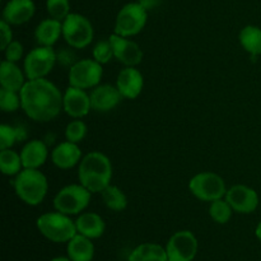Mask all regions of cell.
I'll list each match as a JSON object with an SVG mask.
<instances>
[{"instance_id":"cell-3","label":"cell","mask_w":261,"mask_h":261,"mask_svg":"<svg viewBox=\"0 0 261 261\" xmlns=\"http://www.w3.org/2000/svg\"><path fill=\"white\" fill-rule=\"evenodd\" d=\"M13 186L20 201L30 206L40 205L47 196V177L42 171L36 168H23L15 176Z\"/></svg>"},{"instance_id":"cell-2","label":"cell","mask_w":261,"mask_h":261,"mask_svg":"<svg viewBox=\"0 0 261 261\" xmlns=\"http://www.w3.org/2000/svg\"><path fill=\"white\" fill-rule=\"evenodd\" d=\"M78 180L92 194H101L112 181V163L105 153L93 150L78 165Z\"/></svg>"},{"instance_id":"cell-27","label":"cell","mask_w":261,"mask_h":261,"mask_svg":"<svg viewBox=\"0 0 261 261\" xmlns=\"http://www.w3.org/2000/svg\"><path fill=\"white\" fill-rule=\"evenodd\" d=\"M28 138L27 130L22 125H0V149H8L12 148L15 143L24 142Z\"/></svg>"},{"instance_id":"cell-4","label":"cell","mask_w":261,"mask_h":261,"mask_svg":"<svg viewBox=\"0 0 261 261\" xmlns=\"http://www.w3.org/2000/svg\"><path fill=\"white\" fill-rule=\"evenodd\" d=\"M36 227L46 240L55 244H68L78 233L75 221L58 211L41 214L36 221Z\"/></svg>"},{"instance_id":"cell-28","label":"cell","mask_w":261,"mask_h":261,"mask_svg":"<svg viewBox=\"0 0 261 261\" xmlns=\"http://www.w3.org/2000/svg\"><path fill=\"white\" fill-rule=\"evenodd\" d=\"M0 170L5 176H17L23 170L20 153L13 150L12 148L0 149Z\"/></svg>"},{"instance_id":"cell-13","label":"cell","mask_w":261,"mask_h":261,"mask_svg":"<svg viewBox=\"0 0 261 261\" xmlns=\"http://www.w3.org/2000/svg\"><path fill=\"white\" fill-rule=\"evenodd\" d=\"M91 94L86 89L69 86L63 93V111L71 119H83L91 112Z\"/></svg>"},{"instance_id":"cell-7","label":"cell","mask_w":261,"mask_h":261,"mask_svg":"<svg viewBox=\"0 0 261 261\" xmlns=\"http://www.w3.org/2000/svg\"><path fill=\"white\" fill-rule=\"evenodd\" d=\"M94 28L91 20L79 13H70L63 20V38L68 46L79 50L86 48L93 41Z\"/></svg>"},{"instance_id":"cell-29","label":"cell","mask_w":261,"mask_h":261,"mask_svg":"<svg viewBox=\"0 0 261 261\" xmlns=\"http://www.w3.org/2000/svg\"><path fill=\"white\" fill-rule=\"evenodd\" d=\"M232 214H233V209L226 200V198L217 199V200L209 203V216L216 223H228L232 218Z\"/></svg>"},{"instance_id":"cell-35","label":"cell","mask_w":261,"mask_h":261,"mask_svg":"<svg viewBox=\"0 0 261 261\" xmlns=\"http://www.w3.org/2000/svg\"><path fill=\"white\" fill-rule=\"evenodd\" d=\"M3 51H4L5 56L4 60L12 61V63H18V61H20V59L23 58L24 47H23V45L19 41L13 40Z\"/></svg>"},{"instance_id":"cell-37","label":"cell","mask_w":261,"mask_h":261,"mask_svg":"<svg viewBox=\"0 0 261 261\" xmlns=\"http://www.w3.org/2000/svg\"><path fill=\"white\" fill-rule=\"evenodd\" d=\"M138 2H139L140 4H142L143 7L149 12V10H153L157 7H160L162 0H138Z\"/></svg>"},{"instance_id":"cell-25","label":"cell","mask_w":261,"mask_h":261,"mask_svg":"<svg viewBox=\"0 0 261 261\" xmlns=\"http://www.w3.org/2000/svg\"><path fill=\"white\" fill-rule=\"evenodd\" d=\"M239 41L241 47L247 54L256 58L261 55V28L257 25H245L239 33Z\"/></svg>"},{"instance_id":"cell-31","label":"cell","mask_w":261,"mask_h":261,"mask_svg":"<svg viewBox=\"0 0 261 261\" xmlns=\"http://www.w3.org/2000/svg\"><path fill=\"white\" fill-rule=\"evenodd\" d=\"M0 109L3 110V112H8V114L22 109L19 92L0 88Z\"/></svg>"},{"instance_id":"cell-30","label":"cell","mask_w":261,"mask_h":261,"mask_svg":"<svg viewBox=\"0 0 261 261\" xmlns=\"http://www.w3.org/2000/svg\"><path fill=\"white\" fill-rule=\"evenodd\" d=\"M87 133H88V127H87L86 122L82 119H74L66 125L65 140L79 144L87 137Z\"/></svg>"},{"instance_id":"cell-1","label":"cell","mask_w":261,"mask_h":261,"mask_svg":"<svg viewBox=\"0 0 261 261\" xmlns=\"http://www.w3.org/2000/svg\"><path fill=\"white\" fill-rule=\"evenodd\" d=\"M19 93L22 110L33 121L50 122L63 111V93L48 79H28Z\"/></svg>"},{"instance_id":"cell-15","label":"cell","mask_w":261,"mask_h":261,"mask_svg":"<svg viewBox=\"0 0 261 261\" xmlns=\"http://www.w3.org/2000/svg\"><path fill=\"white\" fill-rule=\"evenodd\" d=\"M121 96L126 99H135L144 88V76L137 66H125L116 78V84Z\"/></svg>"},{"instance_id":"cell-8","label":"cell","mask_w":261,"mask_h":261,"mask_svg":"<svg viewBox=\"0 0 261 261\" xmlns=\"http://www.w3.org/2000/svg\"><path fill=\"white\" fill-rule=\"evenodd\" d=\"M189 190L199 200L212 203L217 199L224 198L228 189L222 176H219L218 173L204 171L196 173L190 178Z\"/></svg>"},{"instance_id":"cell-20","label":"cell","mask_w":261,"mask_h":261,"mask_svg":"<svg viewBox=\"0 0 261 261\" xmlns=\"http://www.w3.org/2000/svg\"><path fill=\"white\" fill-rule=\"evenodd\" d=\"M28 78L24 70L18 66L17 63L3 60L0 64V86L9 91L20 92Z\"/></svg>"},{"instance_id":"cell-38","label":"cell","mask_w":261,"mask_h":261,"mask_svg":"<svg viewBox=\"0 0 261 261\" xmlns=\"http://www.w3.org/2000/svg\"><path fill=\"white\" fill-rule=\"evenodd\" d=\"M255 236L257 237V240H259V241H261V221L256 226V228H255Z\"/></svg>"},{"instance_id":"cell-26","label":"cell","mask_w":261,"mask_h":261,"mask_svg":"<svg viewBox=\"0 0 261 261\" xmlns=\"http://www.w3.org/2000/svg\"><path fill=\"white\" fill-rule=\"evenodd\" d=\"M102 201L105 206L112 212H122L127 206V196L124 191L116 185L110 184L106 189L101 193Z\"/></svg>"},{"instance_id":"cell-33","label":"cell","mask_w":261,"mask_h":261,"mask_svg":"<svg viewBox=\"0 0 261 261\" xmlns=\"http://www.w3.org/2000/svg\"><path fill=\"white\" fill-rule=\"evenodd\" d=\"M92 58L99 63L101 65L110 63L114 58V48H112V43L110 38L107 40H101L93 46L92 50Z\"/></svg>"},{"instance_id":"cell-16","label":"cell","mask_w":261,"mask_h":261,"mask_svg":"<svg viewBox=\"0 0 261 261\" xmlns=\"http://www.w3.org/2000/svg\"><path fill=\"white\" fill-rule=\"evenodd\" d=\"M92 110L96 112H110L119 106L124 97L119 92L116 86L112 84H98L92 89L91 93Z\"/></svg>"},{"instance_id":"cell-19","label":"cell","mask_w":261,"mask_h":261,"mask_svg":"<svg viewBox=\"0 0 261 261\" xmlns=\"http://www.w3.org/2000/svg\"><path fill=\"white\" fill-rule=\"evenodd\" d=\"M23 168H36L40 170L48 158V148L43 140H28L20 150Z\"/></svg>"},{"instance_id":"cell-36","label":"cell","mask_w":261,"mask_h":261,"mask_svg":"<svg viewBox=\"0 0 261 261\" xmlns=\"http://www.w3.org/2000/svg\"><path fill=\"white\" fill-rule=\"evenodd\" d=\"M0 48L4 50L8 45L13 41V31L12 25L8 22H5L4 19H2L0 22Z\"/></svg>"},{"instance_id":"cell-12","label":"cell","mask_w":261,"mask_h":261,"mask_svg":"<svg viewBox=\"0 0 261 261\" xmlns=\"http://www.w3.org/2000/svg\"><path fill=\"white\" fill-rule=\"evenodd\" d=\"M224 198L228 201L229 205L232 206L234 213L239 214L254 213L260 203L259 194L255 191V189L246 185H242V184L231 186L227 190V194Z\"/></svg>"},{"instance_id":"cell-24","label":"cell","mask_w":261,"mask_h":261,"mask_svg":"<svg viewBox=\"0 0 261 261\" xmlns=\"http://www.w3.org/2000/svg\"><path fill=\"white\" fill-rule=\"evenodd\" d=\"M129 261H168L166 247L154 242H145L135 247L129 255Z\"/></svg>"},{"instance_id":"cell-22","label":"cell","mask_w":261,"mask_h":261,"mask_svg":"<svg viewBox=\"0 0 261 261\" xmlns=\"http://www.w3.org/2000/svg\"><path fill=\"white\" fill-rule=\"evenodd\" d=\"M63 36V22L48 17L41 20L35 30L36 42L40 46L53 47Z\"/></svg>"},{"instance_id":"cell-14","label":"cell","mask_w":261,"mask_h":261,"mask_svg":"<svg viewBox=\"0 0 261 261\" xmlns=\"http://www.w3.org/2000/svg\"><path fill=\"white\" fill-rule=\"evenodd\" d=\"M110 41L114 48V58L124 66H138L143 61L142 47L135 41L130 40L129 37L112 33L110 36Z\"/></svg>"},{"instance_id":"cell-18","label":"cell","mask_w":261,"mask_h":261,"mask_svg":"<svg viewBox=\"0 0 261 261\" xmlns=\"http://www.w3.org/2000/svg\"><path fill=\"white\" fill-rule=\"evenodd\" d=\"M83 158L79 144L65 140L51 150V162L60 170H70L79 165Z\"/></svg>"},{"instance_id":"cell-5","label":"cell","mask_w":261,"mask_h":261,"mask_svg":"<svg viewBox=\"0 0 261 261\" xmlns=\"http://www.w3.org/2000/svg\"><path fill=\"white\" fill-rule=\"evenodd\" d=\"M92 193L81 182L70 184L56 193L54 198V209L66 216H79L88 208Z\"/></svg>"},{"instance_id":"cell-11","label":"cell","mask_w":261,"mask_h":261,"mask_svg":"<svg viewBox=\"0 0 261 261\" xmlns=\"http://www.w3.org/2000/svg\"><path fill=\"white\" fill-rule=\"evenodd\" d=\"M199 242L189 229L177 231L166 244L168 261H193L198 255Z\"/></svg>"},{"instance_id":"cell-32","label":"cell","mask_w":261,"mask_h":261,"mask_svg":"<svg viewBox=\"0 0 261 261\" xmlns=\"http://www.w3.org/2000/svg\"><path fill=\"white\" fill-rule=\"evenodd\" d=\"M46 10L54 19L63 22L70 14V2L69 0H46Z\"/></svg>"},{"instance_id":"cell-39","label":"cell","mask_w":261,"mask_h":261,"mask_svg":"<svg viewBox=\"0 0 261 261\" xmlns=\"http://www.w3.org/2000/svg\"><path fill=\"white\" fill-rule=\"evenodd\" d=\"M51 261H71L69 259L68 256H56L54 257V259H51Z\"/></svg>"},{"instance_id":"cell-34","label":"cell","mask_w":261,"mask_h":261,"mask_svg":"<svg viewBox=\"0 0 261 261\" xmlns=\"http://www.w3.org/2000/svg\"><path fill=\"white\" fill-rule=\"evenodd\" d=\"M74 50L75 48L68 46V47H64L61 50L56 51V60H58L59 65L70 69L78 61L76 60V54Z\"/></svg>"},{"instance_id":"cell-23","label":"cell","mask_w":261,"mask_h":261,"mask_svg":"<svg viewBox=\"0 0 261 261\" xmlns=\"http://www.w3.org/2000/svg\"><path fill=\"white\" fill-rule=\"evenodd\" d=\"M93 240L76 233L66 244V256L71 261H92L94 257Z\"/></svg>"},{"instance_id":"cell-9","label":"cell","mask_w":261,"mask_h":261,"mask_svg":"<svg viewBox=\"0 0 261 261\" xmlns=\"http://www.w3.org/2000/svg\"><path fill=\"white\" fill-rule=\"evenodd\" d=\"M56 60V51L50 46H36L25 55L23 60V70L28 79L46 78L53 71Z\"/></svg>"},{"instance_id":"cell-17","label":"cell","mask_w":261,"mask_h":261,"mask_svg":"<svg viewBox=\"0 0 261 261\" xmlns=\"http://www.w3.org/2000/svg\"><path fill=\"white\" fill-rule=\"evenodd\" d=\"M35 13L33 0H9L3 9V19L10 25H20L30 22Z\"/></svg>"},{"instance_id":"cell-10","label":"cell","mask_w":261,"mask_h":261,"mask_svg":"<svg viewBox=\"0 0 261 261\" xmlns=\"http://www.w3.org/2000/svg\"><path fill=\"white\" fill-rule=\"evenodd\" d=\"M103 69L99 63H97L93 58L82 59L78 60L68 73L69 86L76 87L81 89H93L98 84H101Z\"/></svg>"},{"instance_id":"cell-6","label":"cell","mask_w":261,"mask_h":261,"mask_svg":"<svg viewBox=\"0 0 261 261\" xmlns=\"http://www.w3.org/2000/svg\"><path fill=\"white\" fill-rule=\"evenodd\" d=\"M147 22L148 10L139 2L127 3L117 13L114 33L122 37H134L144 30Z\"/></svg>"},{"instance_id":"cell-21","label":"cell","mask_w":261,"mask_h":261,"mask_svg":"<svg viewBox=\"0 0 261 261\" xmlns=\"http://www.w3.org/2000/svg\"><path fill=\"white\" fill-rule=\"evenodd\" d=\"M76 231L79 234L88 237L91 240H97L103 236L106 231V223L98 213L94 212H83L75 219Z\"/></svg>"}]
</instances>
